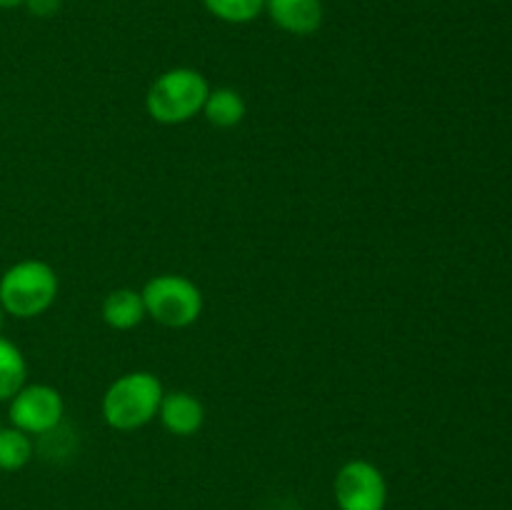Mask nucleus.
Here are the masks:
<instances>
[{"label":"nucleus","mask_w":512,"mask_h":510,"mask_svg":"<svg viewBox=\"0 0 512 510\" xmlns=\"http://www.w3.org/2000/svg\"><path fill=\"white\" fill-rule=\"evenodd\" d=\"M163 395L165 388L158 375L150 370H133L108 385L100 400V413L113 430L133 433L158 418Z\"/></svg>","instance_id":"1"},{"label":"nucleus","mask_w":512,"mask_h":510,"mask_svg":"<svg viewBox=\"0 0 512 510\" xmlns=\"http://www.w3.org/2000/svg\"><path fill=\"white\" fill-rule=\"evenodd\" d=\"M58 273L45 260H18L0 275V305L5 315L33 320L48 313L58 298Z\"/></svg>","instance_id":"2"},{"label":"nucleus","mask_w":512,"mask_h":510,"mask_svg":"<svg viewBox=\"0 0 512 510\" xmlns=\"http://www.w3.org/2000/svg\"><path fill=\"white\" fill-rule=\"evenodd\" d=\"M333 498L338 510H385L388 480L375 463L353 458L335 473Z\"/></svg>","instance_id":"5"},{"label":"nucleus","mask_w":512,"mask_h":510,"mask_svg":"<svg viewBox=\"0 0 512 510\" xmlns=\"http://www.w3.org/2000/svg\"><path fill=\"white\" fill-rule=\"evenodd\" d=\"M100 315H103L105 325L113 330H133L148 318L143 295H140V290L133 288H118L105 295L103 305H100Z\"/></svg>","instance_id":"9"},{"label":"nucleus","mask_w":512,"mask_h":510,"mask_svg":"<svg viewBox=\"0 0 512 510\" xmlns=\"http://www.w3.org/2000/svg\"><path fill=\"white\" fill-rule=\"evenodd\" d=\"M145 313L163 328H190L203 313V293L190 278L178 273L153 275L140 290Z\"/></svg>","instance_id":"4"},{"label":"nucleus","mask_w":512,"mask_h":510,"mask_svg":"<svg viewBox=\"0 0 512 510\" xmlns=\"http://www.w3.org/2000/svg\"><path fill=\"white\" fill-rule=\"evenodd\" d=\"M63 395L45 383H25L8 400V420L28 435H50L63 423Z\"/></svg>","instance_id":"6"},{"label":"nucleus","mask_w":512,"mask_h":510,"mask_svg":"<svg viewBox=\"0 0 512 510\" xmlns=\"http://www.w3.org/2000/svg\"><path fill=\"white\" fill-rule=\"evenodd\" d=\"M35 445L33 435L13 428V425H0V470L5 473H18L33 460Z\"/></svg>","instance_id":"12"},{"label":"nucleus","mask_w":512,"mask_h":510,"mask_svg":"<svg viewBox=\"0 0 512 510\" xmlns=\"http://www.w3.org/2000/svg\"><path fill=\"white\" fill-rule=\"evenodd\" d=\"M158 420L170 435L190 438V435L203 428L205 408L188 390H173V393H165L163 400H160Z\"/></svg>","instance_id":"8"},{"label":"nucleus","mask_w":512,"mask_h":510,"mask_svg":"<svg viewBox=\"0 0 512 510\" xmlns=\"http://www.w3.org/2000/svg\"><path fill=\"white\" fill-rule=\"evenodd\" d=\"M28 383V360L13 340L0 335V403H8Z\"/></svg>","instance_id":"11"},{"label":"nucleus","mask_w":512,"mask_h":510,"mask_svg":"<svg viewBox=\"0 0 512 510\" xmlns=\"http://www.w3.org/2000/svg\"><path fill=\"white\" fill-rule=\"evenodd\" d=\"M3 323H5V310L3 305H0V328H3Z\"/></svg>","instance_id":"16"},{"label":"nucleus","mask_w":512,"mask_h":510,"mask_svg":"<svg viewBox=\"0 0 512 510\" xmlns=\"http://www.w3.org/2000/svg\"><path fill=\"white\" fill-rule=\"evenodd\" d=\"M510 243H512V235H510Z\"/></svg>","instance_id":"17"},{"label":"nucleus","mask_w":512,"mask_h":510,"mask_svg":"<svg viewBox=\"0 0 512 510\" xmlns=\"http://www.w3.org/2000/svg\"><path fill=\"white\" fill-rule=\"evenodd\" d=\"M25 5V0H0V10H13Z\"/></svg>","instance_id":"15"},{"label":"nucleus","mask_w":512,"mask_h":510,"mask_svg":"<svg viewBox=\"0 0 512 510\" xmlns=\"http://www.w3.org/2000/svg\"><path fill=\"white\" fill-rule=\"evenodd\" d=\"M203 115L215 128H235L248 115V103L235 88H210Z\"/></svg>","instance_id":"10"},{"label":"nucleus","mask_w":512,"mask_h":510,"mask_svg":"<svg viewBox=\"0 0 512 510\" xmlns=\"http://www.w3.org/2000/svg\"><path fill=\"white\" fill-rule=\"evenodd\" d=\"M213 18L230 25H245L265 10V0H203Z\"/></svg>","instance_id":"13"},{"label":"nucleus","mask_w":512,"mask_h":510,"mask_svg":"<svg viewBox=\"0 0 512 510\" xmlns=\"http://www.w3.org/2000/svg\"><path fill=\"white\" fill-rule=\"evenodd\" d=\"M28 10L38 18H50V15L58 13L60 8V0H25Z\"/></svg>","instance_id":"14"},{"label":"nucleus","mask_w":512,"mask_h":510,"mask_svg":"<svg viewBox=\"0 0 512 510\" xmlns=\"http://www.w3.org/2000/svg\"><path fill=\"white\" fill-rule=\"evenodd\" d=\"M263 13L290 35H313L325 18L323 0H265Z\"/></svg>","instance_id":"7"},{"label":"nucleus","mask_w":512,"mask_h":510,"mask_svg":"<svg viewBox=\"0 0 512 510\" xmlns=\"http://www.w3.org/2000/svg\"><path fill=\"white\" fill-rule=\"evenodd\" d=\"M210 83L195 68H170L150 83L145 113L160 125H183L203 113Z\"/></svg>","instance_id":"3"}]
</instances>
